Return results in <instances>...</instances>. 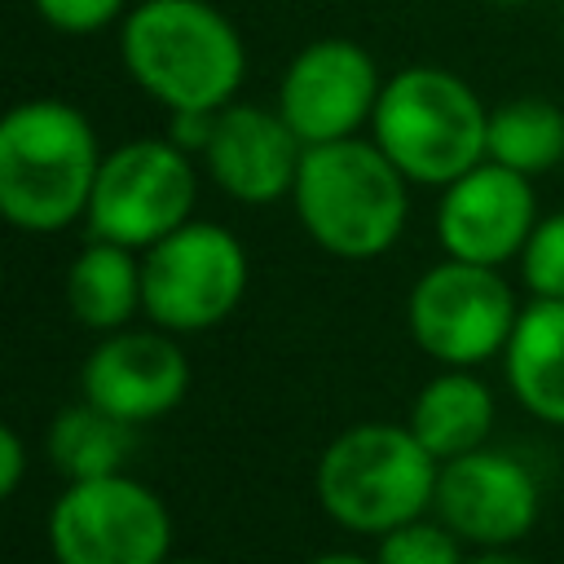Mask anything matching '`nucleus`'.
<instances>
[{
	"mask_svg": "<svg viewBox=\"0 0 564 564\" xmlns=\"http://www.w3.org/2000/svg\"><path fill=\"white\" fill-rule=\"evenodd\" d=\"M383 79L375 57L357 40H313L304 44L278 84V110L304 145L344 141L370 128Z\"/></svg>",
	"mask_w": 564,
	"mask_h": 564,
	"instance_id": "obj_10",
	"label": "nucleus"
},
{
	"mask_svg": "<svg viewBox=\"0 0 564 564\" xmlns=\"http://www.w3.org/2000/svg\"><path fill=\"white\" fill-rule=\"evenodd\" d=\"M304 564H375V555H357V551H322Z\"/></svg>",
	"mask_w": 564,
	"mask_h": 564,
	"instance_id": "obj_25",
	"label": "nucleus"
},
{
	"mask_svg": "<svg viewBox=\"0 0 564 564\" xmlns=\"http://www.w3.org/2000/svg\"><path fill=\"white\" fill-rule=\"evenodd\" d=\"M26 441L13 423L0 427V498H13L22 489V476H26Z\"/></svg>",
	"mask_w": 564,
	"mask_h": 564,
	"instance_id": "obj_23",
	"label": "nucleus"
},
{
	"mask_svg": "<svg viewBox=\"0 0 564 564\" xmlns=\"http://www.w3.org/2000/svg\"><path fill=\"white\" fill-rule=\"evenodd\" d=\"M542 511L538 476L502 449H467L436 471L432 516L449 524L467 546H516L533 533Z\"/></svg>",
	"mask_w": 564,
	"mask_h": 564,
	"instance_id": "obj_11",
	"label": "nucleus"
},
{
	"mask_svg": "<svg viewBox=\"0 0 564 564\" xmlns=\"http://www.w3.org/2000/svg\"><path fill=\"white\" fill-rule=\"evenodd\" d=\"M494 388L467 366H441L410 401V432L445 463L467 449H480L494 432Z\"/></svg>",
	"mask_w": 564,
	"mask_h": 564,
	"instance_id": "obj_16",
	"label": "nucleus"
},
{
	"mask_svg": "<svg viewBox=\"0 0 564 564\" xmlns=\"http://www.w3.org/2000/svg\"><path fill=\"white\" fill-rule=\"evenodd\" d=\"M66 308L97 335L132 326L141 313V251L93 238L66 269Z\"/></svg>",
	"mask_w": 564,
	"mask_h": 564,
	"instance_id": "obj_17",
	"label": "nucleus"
},
{
	"mask_svg": "<svg viewBox=\"0 0 564 564\" xmlns=\"http://www.w3.org/2000/svg\"><path fill=\"white\" fill-rule=\"evenodd\" d=\"M533 225H538L533 176H520L494 159H480L458 181H449L436 203L441 251L471 264L502 269L507 260H520Z\"/></svg>",
	"mask_w": 564,
	"mask_h": 564,
	"instance_id": "obj_13",
	"label": "nucleus"
},
{
	"mask_svg": "<svg viewBox=\"0 0 564 564\" xmlns=\"http://www.w3.org/2000/svg\"><path fill=\"white\" fill-rule=\"evenodd\" d=\"M485 159L520 172L542 176L564 159V110L546 97H511L489 110Z\"/></svg>",
	"mask_w": 564,
	"mask_h": 564,
	"instance_id": "obj_19",
	"label": "nucleus"
},
{
	"mask_svg": "<svg viewBox=\"0 0 564 564\" xmlns=\"http://www.w3.org/2000/svg\"><path fill=\"white\" fill-rule=\"evenodd\" d=\"M467 542L432 511L375 538V564H463Z\"/></svg>",
	"mask_w": 564,
	"mask_h": 564,
	"instance_id": "obj_20",
	"label": "nucleus"
},
{
	"mask_svg": "<svg viewBox=\"0 0 564 564\" xmlns=\"http://www.w3.org/2000/svg\"><path fill=\"white\" fill-rule=\"evenodd\" d=\"M119 57L132 84L172 110H220L247 79L238 26L207 0H141L123 13Z\"/></svg>",
	"mask_w": 564,
	"mask_h": 564,
	"instance_id": "obj_2",
	"label": "nucleus"
},
{
	"mask_svg": "<svg viewBox=\"0 0 564 564\" xmlns=\"http://www.w3.org/2000/svg\"><path fill=\"white\" fill-rule=\"evenodd\" d=\"M489 4H524V0H489Z\"/></svg>",
	"mask_w": 564,
	"mask_h": 564,
	"instance_id": "obj_27",
	"label": "nucleus"
},
{
	"mask_svg": "<svg viewBox=\"0 0 564 564\" xmlns=\"http://www.w3.org/2000/svg\"><path fill=\"white\" fill-rule=\"evenodd\" d=\"M291 207L317 251L366 264L401 242L410 220V176L375 137L304 145Z\"/></svg>",
	"mask_w": 564,
	"mask_h": 564,
	"instance_id": "obj_1",
	"label": "nucleus"
},
{
	"mask_svg": "<svg viewBox=\"0 0 564 564\" xmlns=\"http://www.w3.org/2000/svg\"><path fill=\"white\" fill-rule=\"evenodd\" d=\"M489 110L467 79L445 66H405L383 79L370 137L410 176V185L445 189L485 159Z\"/></svg>",
	"mask_w": 564,
	"mask_h": 564,
	"instance_id": "obj_5",
	"label": "nucleus"
},
{
	"mask_svg": "<svg viewBox=\"0 0 564 564\" xmlns=\"http://www.w3.org/2000/svg\"><path fill=\"white\" fill-rule=\"evenodd\" d=\"M172 511L137 476L70 480L44 520L53 564H167Z\"/></svg>",
	"mask_w": 564,
	"mask_h": 564,
	"instance_id": "obj_7",
	"label": "nucleus"
},
{
	"mask_svg": "<svg viewBox=\"0 0 564 564\" xmlns=\"http://www.w3.org/2000/svg\"><path fill=\"white\" fill-rule=\"evenodd\" d=\"M516 264H520V282L529 295L564 300V212L538 216Z\"/></svg>",
	"mask_w": 564,
	"mask_h": 564,
	"instance_id": "obj_21",
	"label": "nucleus"
},
{
	"mask_svg": "<svg viewBox=\"0 0 564 564\" xmlns=\"http://www.w3.org/2000/svg\"><path fill=\"white\" fill-rule=\"evenodd\" d=\"M502 379L524 414L564 427V300L529 295L502 348Z\"/></svg>",
	"mask_w": 564,
	"mask_h": 564,
	"instance_id": "obj_15",
	"label": "nucleus"
},
{
	"mask_svg": "<svg viewBox=\"0 0 564 564\" xmlns=\"http://www.w3.org/2000/svg\"><path fill=\"white\" fill-rule=\"evenodd\" d=\"M31 4L62 35H93L128 13V0H31Z\"/></svg>",
	"mask_w": 564,
	"mask_h": 564,
	"instance_id": "obj_22",
	"label": "nucleus"
},
{
	"mask_svg": "<svg viewBox=\"0 0 564 564\" xmlns=\"http://www.w3.org/2000/svg\"><path fill=\"white\" fill-rule=\"evenodd\" d=\"M198 159L220 194L247 207H269L278 198H291L304 141L295 137V128L282 119L278 106L229 101L216 110L212 141Z\"/></svg>",
	"mask_w": 564,
	"mask_h": 564,
	"instance_id": "obj_14",
	"label": "nucleus"
},
{
	"mask_svg": "<svg viewBox=\"0 0 564 564\" xmlns=\"http://www.w3.org/2000/svg\"><path fill=\"white\" fill-rule=\"evenodd\" d=\"M167 564H212V560H198V555H172Z\"/></svg>",
	"mask_w": 564,
	"mask_h": 564,
	"instance_id": "obj_26",
	"label": "nucleus"
},
{
	"mask_svg": "<svg viewBox=\"0 0 564 564\" xmlns=\"http://www.w3.org/2000/svg\"><path fill=\"white\" fill-rule=\"evenodd\" d=\"M251 260L234 229L185 220L141 251V313L172 335H203L247 300Z\"/></svg>",
	"mask_w": 564,
	"mask_h": 564,
	"instance_id": "obj_6",
	"label": "nucleus"
},
{
	"mask_svg": "<svg viewBox=\"0 0 564 564\" xmlns=\"http://www.w3.org/2000/svg\"><path fill=\"white\" fill-rule=\"evenodd\" d=\"M44 454L48 467L70 485V480H97V476H115L128 467L132 454V423L106 414L101 405H93L88 397H79L75 405H62L48 419L44 432Z\"/></svg>",
	"mask_w": 564,
	"mask_h": 564,
	"instance_id": "obj_18",
	"label": "nucleus"
},
{
	"mask_svg": "<svg viewBox=\"0 0 564 564\" xmlns=\"http://www.w3.org/2000/svg\"><path fill=\"white\" fill-rule=\"evenodd\" d=\"M441 458L410 423H352L326 441L313 467V498L348 533L379 538L432 511Z\"/></svg>",
	"mask_w": 564,
	"mask_h": 564,
	"instance_id": "obj_4",
	"label": "nucleus"
},
{
	"mask_svg": "<svg viewBox=\"0 0 564 564\" xmlns=\"http://www.w3.org/2000/svg\"><path fill=\"white\" fill-rule=\"evenodd\" d=\"M520 300L494 264L436 260L423 269L405 295V330L436 366H485L502 357Z\"/></svg>",
	"mask_w": 564,
	"mask_h": 564,
	"instance_id": "obj_8",
	"label": "nucleus"
},
{
	"mask_svg": "<svg viewBox=\"0 0 564 564\" xmlns=\"http://www.w3.org/2000/svg\"><path fill=\"white\" fill-rule=\"evenodd\" d=\"M181 335L163 326H123L97 335L79 366V392L106 414L141 427L172 414L189 392V357L176 344Z\"/></svg>",
	"mask_w": 564,
	"mask_h": 564,
	"instance_id": "obj_12",
	"label": "nucleus"
},
{
	"mask_svg": "<svg viewBox=\"0 0 564 564\" xmlns=\"http://www.w3.org/2000/svg\"><path fill=\"white\" fill-rule=\"evenodd\" d=\"M198 172L194 154L172 137H137L106 150L93 198H88V234L145 251L185 220H194Z\"/></svg>",
	"mask_w": 564,
	"mask_h": 564,
	"instance_id": "obj_9",
	"label": "nucleus"
},
{
	"mask_svg": "<svg viewBox=\"0 0 564 564\" xmlns=\"http://www.w3.org/2000/svg\"><path fill=\"white\" fill-rule=\"evenodd\" d=\"M463 564H533V560H529V555H520L516 546H485V551L467 555Z\"/></svg>",
	"mask_w": 564,
	"mask_h": 564,
	"instance_id": "obj_24",
	"label": "nucleus"
},
{
	"mask_svg": "<svg viewBox=\"0 0 564 564\" xmlns=\"http://www.w3.org/2000/svg\"><path fill=\"white\" fill-rule=\"evenodd\" d=\"M88 115L57 97L18 101L0 119V212L22 234H62L88 216L101 172Z\"/></svg>",
	"mask_w": 564,
	"mask_h": 564,
	"instance_id": "obj_3",
	"label": "nucleus"
}]
</instances>
